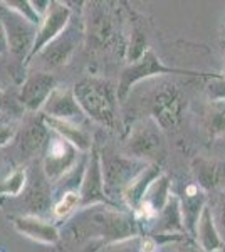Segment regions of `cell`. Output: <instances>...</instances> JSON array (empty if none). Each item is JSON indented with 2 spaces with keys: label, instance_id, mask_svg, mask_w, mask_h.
Listing matches in <instances>:
<instances>
[{
  "label": "cell",
  "instance_id": "1",
  "mask_svg": "<svg viewBox=\"0 0 225 252\" xmlns=\"http://www.w3.org/2000/svg\"><path fill=\"white\" fill-rule=\"evenodd\" d=\"M74 97L84 115L93 118L106 128H114L116 123V94L108 81L88 78L76 84Z\"/></svg>",
  "mask_w": 225,
  "mask_h": 252
},
{
  "label": "cell",
  "instance_id": "2",
  "mask_svg": "<svg viewBox=\"0 0 225 252\" xmlns=\"http://www.w3.org/2000/svg\"><path fill=\"white\" fill-rule=\"evenodd\" d=\"M2 10L3 12L0 14V24L3 27V32H5V39L7 44L10 46V51L17 54L19 58L27 56V52L31 54L35 40L34 34H37V26L29 22L17 12L10 10L9 7Z\"/></svg>",
  "mask_w": 225,
  "mask_h": 252
},
{
  "label": "cell",
  "instance_id": "3",
  "mask_svg": "<svg viewBox=\"0 0 225 252\" xmlns=\"http://www.w3.org/2000/svg\"><path fill=\"white\" fill-rule=\"evenodd\" d=\"M69 19H71V9L69 7L59 2L49 3L46 15H44L42 22H40V29L37 31V35H35L34 46H32V51L27 58V63H31L32 58H35L44 47H47L52 40L63 34Z\"/></svg>",
  "mask_w": 225,
  "mask_h": 252
},
{
  "label": "cell",
  "instance_id": "4",
  "mask_svg": "<svg viewBox=\"0 0 225 252\" xmlns=\"http://www.w3.org/2000/svg\"><path fill=\"white\" fill-rule=\"evenodd\" d=\"M77 148H74L69 141L64 138L57 136L49 141V150L46 160H44V173L49 180L61 178L71 166L76 163Z\"/></svg>",
  "mask_w": 225,
  "mask_h": 252
},
{
  "label": "cell",
  "instance_id": "5",
  "mask_svg": "<svg viewBox=\"0 0 225 252\" xmlns=\"http://www.w3.org/2000/svg\"><path fill=\"white\" fill-rule=\"evenodd\" d=\"M54 78L47 72H34V74L24 83V88L20 91V103L27 109L35 111V109L44 108L47 103L49 96L54 91Z\"/></svg>",
  "mask_w": 225,
  "mask_h": 252
},
{
  "label": "cell",
  "instance_id": "6",
  "mask_svg": "<svg viewBox=\"0 0 225 252\" xmlns=\"http://www.w3.org/2000/svg\"><path fill=\"white\" fill-rule=\"evenodd\" d=\"M163 72H183V71H177V69H170L161 66V63L157 59V56L151 51L145 52L143 58L140 61L129 66L128 69H125L121 76V83H120V89H118V96L123 97L126 94L131 84H134L136 81H140L141 78H148V76L153 74H163Z\"/></svg>",
  "mask_w": 225,
  "mask_h": 252
},
{
  "label": "cell",
  "instance_id": "7",
  "mask_svg": "<svg viewBox=\"0 0 225 252\" xmlns=\"http://www.w3.org/2000/svg\"><path fill=\"white\" fill-rule=\"evenodd\" d=\"M44 111L49 118L71 121V123H77L81 118H84V113L77 104L74 93L67 89H54L47 103L44 104Z\"/></svg>",
  "mask_w": 225,
  "mask_h": 252
},
{
  "label": "cell",
  "instance_id": "8",
  "mask_svg": "<svg viewBox=\"0 0 225 252\" xmlns=\"http://www.w3.org/2000/svg\"><path fill=\"white\" fill-rule=\"evenodd\" d=\"M81 205L96 204L104 202L108 204V198L104 197V180H103V168L99 165V155L93 153L91 163L83 178V189H81Z\"/></svg>",
  "mask_w": 225,
  "mask_h": 252
},
{
  "label": "cell",
  "instance_id": "9",
  "mask_svg": "<svg viewBox=\"0 0 225 252\" xmlns=\"http://www.w3.org/2000/svg\"><path fill=\"white\" fill-rule=\"evenodd\" d=\"M76 31H71L69 34H61L59 37L52 40L47 47H44L42 51L37 54V58L42 61V64L47 69L51 67H59L63 64H66L69 58H71L72 51L76 46Z\"/></svg>",
  "mask_w": 225,
  "mask_h": 252
},
{
  "label": "cell",
  "instance_id": "10",
  "mask_svg": "<svg viewBox=\"0 0 225 252\" xmlns=\"http://www.w3.org/2000/svg\"><path fill=\"white\" fill-rule=\"evenodd\" d=\"M14 225L19 232H22L27 237L34 241L44 242V244H56L59 241V232L52 223H47L46 220L27 215V217H14Z\"/></svg>",
  "mask_w": 225,
  "mask_h": 252
},
{
  "label": "cell",
  "instance_id": "11",
  "mask_svg": "<svg viewBox=\"0 0 225 252\" xmlns=\"http://www.w3.org/2000/svg\"><path fill=\"white\" fill-rule=\"evenodd\" d=\"M44 121H46L47 128H51V131L57 133V136L69 141L74 148L81 150V152H86V150L91 148V136L77 123L56 120V118H49V116H44Z\"/></svg>",
  "mask_w": 225,
  "mask_h": 252
},
{
  "label": "cell",
  "instance_id": "12",
  "mask_svg": "<svg viewBox=\"0 0 225 252\" xmlns=\"http://www.w3.org/2000/svg\"><path fill=\"white\" fill-rule=\"evenodd\" d=\"M197 235L202 249H205L207 252H214L224 247V241L220 239L219 230H217L214 222V215H212L208 207H203L202 214H200V219L197 222Z\"/></svg>",
  "mask_w": 225,
  "mask_h": 252
},
{
  "label": "cell",
  "instance_id": "13",
  "mask_svg": "<svg viewBox=\"0 0 225 252\" xmlns=\"http://www.w3.org/2000/svg\"><path fill=\"white\" fill-rule=\"evenodd\" d=\"M157 178H158L157 166H150V168L143 170L131 184L125 189V198H126V202H128V205L136 210L143 202V198H145V195L148 192L151 184H153Z\"/></svg>",
  "mask_w": 225,
  "mask_h": 252
},
{
  "label": "cell",
  "instance_id": "14",
  "mask_svg": "<svg viewBox=\"0 0 225 252\" xmlns=\"http://www.w3.org/2000/svg\"><path fill=\"white\" fill-rule=\"evenodd\" d=\"M160 145H161L160 136L151 128H148V126H146L145 129L136 131L134 136L129 140V148L133 150V153L136 157L153 155V153L160 148Z\"/></svg>",
  "mask_w": 225,
  "mask_h": 252
},
{
  "label": "cell",
  "instance_id": "15",
  "mask_svg": "<svg viewBox=\"0 0 225 252\" xmlns=\"http://www.w3.org/2000/svg\"><path fill=\"white\" fill-rule=\"evenodd\" d=\"M47 140V126L32 121L26 126V131L22 133V153L26 150L27 153H35L40 150V146Z\"/></svg>",
  "mask_w": 225,
  "mask_h": 252
},
{
  "label": "cell",
  "instance_id": "16",
  "mask_svg": "<svg viewBox=\"0 0 225 252\" xmlns=\"http://www.w3.org/2000/svg\"><path fill=\"white\" fill-rule=\"evenodd\" d=\"M81 205V193L76 190H69L61 197V200L57 202L54 207V215L57 219H64L69 214H72L77 207Z\"/></svg>",
  "mask_w": 225,
  "mask_h": 252
},
{
  "label": "cell",
  "instance_id": "17",
  "mask_svg": "<svg viewBox=\"0 0 225 252\" xmlns=\"http://www.w3.org/2000/svg\"><path fill=\"white\" fill-rule=\"evenodd\" d=\"M26 187V172L24 170H15L10 177L5 178L2 185H0V195H9V197H15L20 195V192Z\"/></svg>",
  "mask_w": 225,
  "mask_h": 252
},
{
  "label": "cell",
  "instance_id": "18",
  "mask_svg": "<svg viewBox=\"0 0 225 252\" xmlns=\"http://www.w3.org/2000/svg\"><path fill=\"white\" fill-rule=\"evenodd\" d=\"M101 252H140V247H138L136 241L126 239V241L111 244V246H108L106 249H103Z\"/></svg>",
  "mask_w": 225,
  "mask_h": 252
},
{
  "label": "cell",
  "instance_id": "19",
  "mask_svg": "<svg viewBox=\"0 0 225 252\" xmlns=\"http://www.w3.org/2000/svg\"><path fill=\"white\" fill-rule=\"evenodd\" d=\"M214 222H215L217 230H219L220 239L225 241V204L220 207V210H219V214H217V217H215Z\"/></svg>",
  "mask_w": 225,
  "mask_h": 252
},
{
  "label": "cell",
  "instance_id": "20",
  "mask_svg": "<svg viewBox=\"0 0 225 252\" xmlns=\"http://www.w3.org/2000/svg\"><path fill=\"white\" fill-rule=\"evenodd\" d=\"M12 136H14V129H12V128H9V126H3V128H0V146L5 145Z\"/></svg>",
  "mask_w": 225,
  "mask_h": 252
},
{
  "label": "cell",
  "instance_id": "21",
  "mask_svg": "<svg viewBox=\"0 0 225 252\" xmlns=\"http://www.w3.org/2000/svg\"><path fill=\"white\" fill-rule=\"evenodd\" d=\"M5 46H7L5 32H3V27H2V24H0V52L5 51Z\"/></svg>",
  "mask_w": 225,
  "mask_h": 252
},
{
  "label": "cell",
  "instance_id": "22",
  "mask_svg": "<svg viewBox=\"0 0 225 252\" xmlns=\"http://www.w3.org/2000/svg\"><path fill=\"white\" fill-rule=\"evenodd\" d=\"M180 252H198V249H197V247L187 246V247H183V249H180Z\"/></svg>",
  "mask_w": 225,
  "mask_h": 252
},
{
  "label": "cell",
  "instance_id": "23",
  "mask_svg": "<svg viewBox=\"0 0 225 252\" xmlns=\"http://www.w3.org/2000/svg\"><path fill=\"white\" fill-rule=\"evenodd\" d=\"M214 252H225V247H222V249H219V251H214Z\"/></svg>",
  "mask_w": 225,
  "mask_h": 252
},
{
  "label": "cell",
  "instance_id": "24",
  "mask_svg": "<svg viewBox=\"0 0 225 252\" xmlns=\"http://www.w3.org/2000/svg\"><path fill=\"white\" fill-rule=\"evenodd\" d=\"M0 106H2V96H0Z\"/></svg>",
  "mask_w": 225,
  "mask_h": 252
},
{
  "label": "cell",
  "instance_id": "25",
  "mask_svg": "<svg viewBox=\"0 0 225 252\" xmlns=\"http://www.w3.org/2000/svg\"><path fill=\"white\" fill-rule=\"evenodd\" d=\"M141 252H153V251H141Z\"/></svg>",
  "mask_w": 225,
  "mask_h": 252
}]
</instances>
